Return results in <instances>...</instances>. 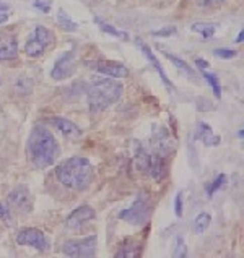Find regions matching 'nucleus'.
I'll return each instance as SVG.
<instances>
[{
	"label": "nucleus",
	"mask_w": 244,
	"mask_h": 258,
	"mask_svg": "<svg viewBox=\"0 0 244 258\" xmlns=\"http://www.w3.org/2000/svg\"><path fill=\"white\" fill-rule=\"evenodd\" d=\"M28 156L38 169H46L56 163L61 153L56 137L44 127H34L28 138Z\"/></svg>",
	"instance_id": "1"
},
{
	"label": "nucleus",
	"mask_w": 244,
	"mask_h": 258,
	"mask_svg": "<svg viewBox=\"0 0 244 258\" xmlns=\"http://www.w3.org/2000/svg\"><path fill=\"white\" fill-rule=\"evenodd\" d=\"M124 93V86L111 78L93 77L90 83L86 85V99L88 107L93 114H98L106 110L109 106L121 99Z\"/></svg>",
	"instance_id": "2"
},
{
	"label": "nucleus",
	"mask_w": 244,
	"mask_h": 258,
	"mask_svg": "<svg viewBox=\"0 0 244 258\" xmlns=\"http://www.w3.org/2000/svg\"><path fill=\"white\" fill-rule=\"evenodd\" d=\"M94 169L86 158L73 156L65 159L62 164H59L56 169V175L62 185L72 190H86L93 180Z\"/></svg>",
	"instance_id": "3"
},
{
	"label": "nucleus",
	"mask_w": 244,
	"mask_h": 258,
	"mask_svg": "<svg viewBox=\"0 0 244 258\" xmlns=\"http://www.w3.org/2000/svg\"><path fill=\"white\" fill-rule=\"evenodd\" d=\"M152 211H153V203L150 202V198L140 195L130 208L122 210L119 213V218L127 221L132 226H143L149 223Z\"/></svg>",
	"instance_id": "4"
},
{
	"label": "nucleus",
	"mask_w": 244,
	"mask_h": 258,
	"mask_svg": "<svg viewBox=\"0 0 244 258\" xmlns=\"http://www.w3.org/2000/svg\"><path fill=\"white\" fill-rule=\"evenodd\" d=\"M54 44V34L44 26H36L31 36L25 44V52L28 57L38 58Z\"/></svg>",
	"instance_id": "5"
},
{
	"label": "nucleus",
	"mask_w": 244,
	"mask_h": 258,
	"mask_svg": "<svg viewBox=\"0 0 244 258\" xmlns=\"http://www.w3.org/2000/svg\"><path fill=\"white\" fill-rule=\"evenodd\" d=\"M96 245H98V237L90 235L81 240H69L62 247V252L69 256H94Z\"/></svg>",
	"instance_id": "6"
},
{
	"label": "nucleus",
	"mask_w": 244,
	"mask_h": 258,
	"mask_svg": "<svg viewBox=\"0 0 244 258\" xmlns=\"http://www.w3.org/2000/svg\"><path fill=\"white\" fill-rule=\"evenodd\" d=\"M17 242L20 245H29L34 247L39 252H46L49 250V240L41 229H36V227H28V229L20 231L17 235Z\"/></svg>",
	"instance_id": "7"
},
{
	"label": "nucleus",
	"mask_w": 244,
	"mask_h": 258,
	"mask_svg": "<svg viewBox=\"0 0 244 258\" xmlns=\"http://www.w3.org/2000/svg\"><path fill=\"white\" fill-rule=\"evenodd\" d=\"M9 203L20 213H29L33 208V197L26 185H18L9 195Z\"/></svg>",
	"instance_id": "8"
},
{
	"label": "nucleus",
	"mask_w": 244,
	"mask_h": 258,
	"mask_svg": "<svg viewBox=\"0 0 244 258\" xmlns=\"http://www.w3.org/2000/svg\"><path fill=\"white\" fill-rule=\"evenodd\" d=\"M73 72H75V54L65 52L56 60V65L53 72H51V75H53V78L57 80V82H62V80L72 77Z\"/></svg>",
	"instance_id": "9"
},
{
	"label": "nucleus",
	"mask_w": 244,
	"mask_h": 258,
	"mask_svg": "<svg viewBox=\"0 0 244 258\" xmlns=\"http://www.w3.org/2000/svg\"><path fill=\"white\" fill-rule=\"evenodd\" d=\"M94 218H96L94 210L91 208V206L83 205V206H78L77 210H73L70 213V216L67 218V221H65V226H67L69 229L77 231L81 226H85L86 223L93 221Z\"/></svg>",
	"instance_id": "10"
},
{
	"label": "nucleus",
	"mask_w": 244,
	"mask_h": 258,
	"mask_svg": "<svg viewBox=\"0 0 244 258\" xmlns=\"http://www.w3.org/2000/svg\"><path fill=\"white\" fill-rule=\"evenodd\" d=\"M18 55V42L15 34L0 33V60H13Z\"/></svg>",
	"instance_id": "11"
},
{
	"label": "nucleus",
	"mask_w": 244,
	"mask_h": 258,
	"mask_svg": "<svg viewBox=\"0 0 244 258\" xmlns=\"http://www.w3.org/2000/svg\"><path fill=\"white\" fill-rule=\"evenodd\" d=\"M93 67L101 72L103 75H108L111 78H125L129 75V69L124 63L119 62H109V60H98L94 62Z\"/></svg>",
	"instance_id": "12"
},
{
	"label": "nucleus",
	"mask_w": 244,
	"mask_h": 258,
	"mask_svg": "<svg viewBox=\"0 0 244 258\" xmlns=\"http://www.w3.org/2000/svg\"><path fill=\"white\" fill-rule=\"evenodd\" d=\"M51 122L56 125L57 130L61 132L64 137L73 138V140L81 137V130L78 128V125H75V123L67 120V119H64V117H53V119H51Z\"/></svg>",
	"instance_id": "13"
},
{
	"label": "nucleus",
	"mask_w": 244,
	"mask_h": 258,
	"mask_svg": "<svg viewBox=\"0 0 244 258\" xmlns=\"http://www.w3.org/2000/svg\"><path fill=\"white\" fill-rule=\"evenodd\" d=\"M197 138L201 140L205 146H218L221 142V138L213 134V128L210 125H207L205 122L197 123Z\"/></svg>",
	"instance_id": "14"
},
{
	"label": "nucleus",
	"mask_w": 244,
	"mask_h": 258,
	"mask_svg": "<svg viewBox=\"0 0 244 258\" xmlns=\"http://www.w3.org/2000/svg\"><path fill=\"white\" fill-rule=\"evenodd\" d=\"M138 46H140V49H142V52L145 54V57L149 58L150 60V63L155 67V70H157L158 73H160V77H161V80H163V83H165L169 90H174V86H173V83L169 82V78H168V75H166V72L163 70V67H161V63L158 62V58H157V55H155L153 52H152V49L147 46V44H143L142 41H138Z\"/></svg>",
	"instance_id": "15"
},
{
	"label": "nucleus",
	"mask_w": 244,
	"mask_h": 258,
	"mask_svg": "<svg viewBox=\"0 0 244 258\" xmlns=\"http://www.w3.org/2000/svg\"><path fill=\"white\" fill-rule=\"evenodd\" d=\"M150 174L153 175L155 180H163L168 174V163L161 154L157 156H152V163H150Z\"/></svg>",
	"instance_id": "16"
},
{
	"label": "nucleus",
	"mask_w": 244,
	"mask_h": 258,
	"mask_svg": "<svg viewBox=\"0 0 244 258\" xmlns=\"http://www.w3.org/2000/svg\"><path fill=\"white\" fill-rule=\"evenodd\" d=\"M140 255H142V247L135 244L134 239H127L124 247L116 253V258H134V256H140Z\"/></svg>",
	"instance_id": "17"
},
{
	"label": "nucleus",
	"mask_w": 244,
	"mask_h": 258,
	"mask_svg": "<svg viewBox=\"0 0 244 258\" xmlns=\"http://www.w3.org/2000/svg\"><path fill=\"white\" fill-rule=\"evenodd\" d=\"M94 23L100 26L101 31H105V33H108V34H111V36H116V38H122L124 41H127V39H129V34L125 33V31H122V29L114 28L113 25L106 23V21H103V20H101V18H98V17L94 18Z\"/></svg>",
	"instance_id": "18"
},
{
	"label": "nucleus",
	"mask_w": 244,
	"mask_h": 258,
	"mask_svg": "<svg viewBox=\"0 0 244 258\" xmlns=\"http://www.w3.org/2000/svg\"><path fill=\"white\" fill-rule=\"evenodd\" d=\"M212 223V216L209 213H201L199 216H196L194 223H192V231L196 234H204Z\"/></svg>",
	"instance_id": "19"
},
{
	"label": "nucleus",
	"mask_w": 244,
	"mask_h": 258,
	"mask_svg": "<svg viewBox=\"0 0 244 258\" xmlns=\"http://www.w3.org/2000/svg\"><path fill=\"white\" fill-rule=\"evenodd\" d=\"M57 21L64 29H67V31H70V33L77 31V29H78V25L70 18V15L65 13V10H62V9L59 10V13H57Z\"/></svg>",
	"instance_id": "20"
},
{
	"label": "nucleus",
	"mask_w": 244,
	"mask_h": 258,
	"mask_svg": "<svg viewBox=\"0 0 244 258\" xmlns=\"http://www.w3.org/2000/svg\"><path fill=\"white\" fill-rule=\"evenodd\" d=\"M192 31L202 34L204 39H209V38H212L213 34H215L217 26L210 25V23H196V25H192Z\"/></svg>",
	"instance_id": "21"
},
{
	"label": "nucleus",
	"mask_w": 244,
	"mask_h": 258,
	"mask_svg": "<svg viewBox=\"0 0 244 258\" xmlns=\"http://www.w3.org/2000/svg\"><path fill=\"white\" fill-rule=\"evenodd\" d=\"M150 163H152V156L145 150H140L137 158H135V164L140 171H150Z\"/></svg>",
	"instance_id": "22"
},
{
	"label": "nucleus",
	"mask_w": 244,
	"mask_h": 258,
	"mask_svg": "<svg viewBox=\"0 0 244 258\" xmlns=\"http://www.w3.org/2000/svg\"><path fill=\"white\" fill-rule=\"evenodd\" d=\"M163 54H165V57H166V58H169V60H171V62H173V63L176 65L177 69H181L182 72H186L189 77H194V75H196V72L192 70V69L189 67V65H187L186 62H184V60H181L179 57H176V55H171V54H169V52H163Z\"/></svg>",
	"instance_id": "23"
},
{
	"label": "nucleus",
	"mask_w": 244,
	"mask_h": 258,
	"mask_svg": "<svg viewBox=\"0 0 244 258\" xmlns=\"http://www.w3.org/2000/svg\"><path fill=\"white\" fill-rule=\"evenodd\" d=\"M204 78L207 80V83L212 86V91L215 93L217 98H221V85H220V80L215 73H204Z\"/></svg>",
	"instance_id": "24"
},
{
	"label": "nucleus",
	"mask_w": 244,
	"mask_h": 258,
	"mask_svg": "<svg viewBox=\"0 0 244 258\" xmlns=\"http://www.w3.org/2000/svg\"><path fill=\"white\" fill-rule=\"evenodd\" d=\"M225 182H226V175H225V174H220V175L217 177V179L212 182V185H210L209 188H207V194H209V195L212 197L218 188H221V187L225 185Z\"/></svg>",
	"instance_id": "25"
},
{
	"label": "nucleus",
	"mask_w": 244,
	"mask_h": 258,
	"mask_svg": "<svg viewBox=\"0 0 244 258\" xmlns=\"http://www.w3.org/2000/svg\"><path fill=\"white\" fill-rule=\"evenodd\" d=\"M187 255V247L184 244V240L179 237L177 239V244H176V250H174V256L181 258V256H186Z\"/></svg>",
	"instance_id": "26"
},
{
	"label": "nucleus",
	"mask_w": 244,
	"mask_h": 258,
	"mask_svg": "<svg viewBox=\"0 0 244 258\" xmlns=\"http://www.w3.org/2000/svg\"><path fill=\"white\" fill-rule=\"evenodd\" d=\"M215 55L220 58H233L238 55V52L233 49H215Z\"/></svg>",
	"instance_id": "27"
},
{
	"label": "nucleus",
	"mask_w": 244,
	"mask_h": 258,
	"mask_svg": "<svg viewBox=\"0 0 244 258\" xmlns=\"http://www.w3.org/2000/svg\"><path fill=\"white\" fill-rule=\"evenodd\" d=\"M174 211H176L177 218H181V216H182V191H177V195H176V200H174Z\"/></svg>",
	"instance_id": "28"
},
{
	"label": "nucleus",
	"mask_w": 244,
	"mask_h": 258,
	"mask_svg": "<svg viewBox=\"0 0 244 258\" xmlns=\"http://www.w3.org/2000/svg\"><path fill=\"white\" fill-rule=\"evenodd\" d=\"M197 5L201 7H207V9H210V7H218L225 2V0H196Z\"/></svg>",
	"instance_id": "29"
},
{
	"label": "nucleus",
	"mask_w": 244,
	"mask_h": 258,
	"mask_svg": "<svg viewBox=\"0 0 244 258\" xmlns=\"http://www.w3.org/2000/svg\"><path fill=\"white\" fill-rule=\"evenodd\" d=\"M34 7H36V9H39L42 13H49L51 12V4L47 2V0H42V2H41V0H36Z\"/></svg>",
	"instance_id": "30"
},
{
	"label": "nucleus",
	"mask_w": 244,
	"mask_h": 258,
	"mask_svg": "<svg viewBox=\"0 0 244 258\" xmlns=\"http://www.w3.org/2000/svg\"><path fill=\"white\" fill-rule=\"evenodd\" d=\"M176 33V28L169 26V28H165V29H160V31H155L153 36H171Z\"/></svg>",
	"instance_id": "31"
},
{
	"label": "nucleus",
	"mask_w": 244,
	"mask_h": 258,
	"mask_svg": "<svg viewBox=\"0 0 244 258\" xmlns=\"http://www.w3.org/2000/svg\"><path fill=\"white\" fill-rule=\"evenodd\" d=\"M196 63H197V67H199V69H202V70L209 69V62L204 60V58H196Z\"/></svg>",
	"instance_id": "32"
},
{
	"label": "nucleus",
	"mask_w": 244,
	"mask_h": 258,
	"mask_svg": "<svg viewBox=\"0 0 244 258\" xmlns=\"http://www.w3.org/2000/svg\"><path fill=\"white\" fill-rule=\"evenodd\" d=\"M7 216H9V208H7L5 205L0 203V219H4V218H7Z\"/></svg>",
	"instance_id": "33"
},
{
	"label": "nucleus",
	"mask_w": 244,
	"mask_h": 258,
	"mask_svg": "<svg viewBox=\"0 0 244 258\" xmlns=\"http://www.w3.org/2000/svg\"><path fill=\"white\" fill-rule=\"evenodd\" d=\"M7 20H9V13H0V25H4Z\"/></svg>",
	"instance_id": "34"
},
{
	"label": "nucleus",
	"mask_w": 244,
	"mask_h": 258,
	"mask_svg": "<svg viewBox=\"0 0 244 258\" xmlns=\"http://www.w3.org/2000/svg\"><path fill=\"white\" fill-rule=\"evenodd\" d=\"M242 38H244V31H239V36L236 38V42H242Z\"/></svg>",
	"instance_id": "35"
},
{
	"label": "nucleus",
	"mask_w": 244,
	"mask_h": 258,
	"mask_svg": "<svg viewBox=\"0 0 244 258\" xmlns=\"http://www.w3.org/2000/svg\"><path fill=\"white\" fill-rule=\"evenodd\" d=\"M0 10H9V5H7V4H0Z\"/></svg>",
	"instance_id": "36"
},
{
	"label": "nucleus",
	"mask_w": 244,
	"mask_h": 258,
	"mask_svg": "<svg viewBox=\"0 0 244 258\" xmlns=\"http://www.w3.org/2000/svg\"><path fill=\"white\" fill-rule=\"evenodd\" d=\"M0 83H2V80H0Z\"/></svg>",
	"instance_id": "37"
}]
</instances>
